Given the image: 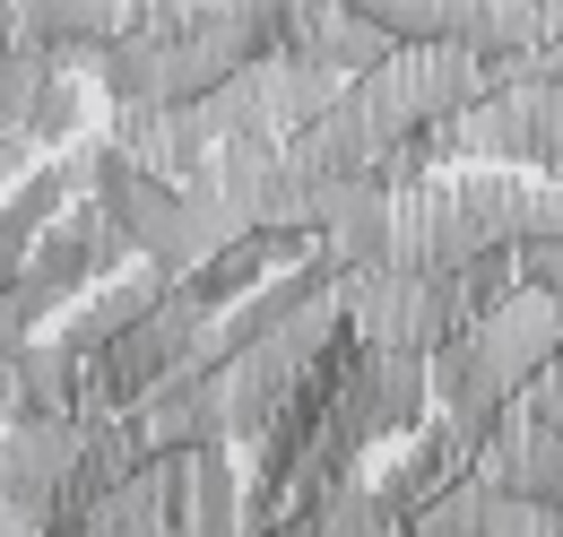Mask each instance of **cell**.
I'll return each mask as SVG.
<instances>
[{"label": "cell", "instance_id": "obj_1", "mask_svg": "<svg viewBox=\"0 0 563 537\" xmlns=\"http://www.w3.org/2000/svg\"><path fill=\"white\" fill-rule=\"evenodd\" d=\"M339 416H347L364 442H417L433 425V382H424V355H390V347H364L355 373L339 382Z\"/></svg>", "mask_w": 563, "mask_h": 537}, {"label": "cell", "instance_id": "obj_2", "mask_svg": "<svg viewBox=\"0 0 563 537\" xmlns=\"http://www.w3.org/2000/svg\"><path fill=\"white\" fill-rule=\"evenodd\" d=\"M78 416H44V425H0V512H26V520H53V503L70 494L78 476Z\"/></svg>", "mask_w": 563, "mask_h": 537}, {"label": "cell", "instance_id": "obj_3", "mask_svg": "<svg viewBox=\"0 0 563 537\" xmlns=\"http://www.w3.org/2000/svg\"><path fill=\"white\" fill-rule=\"evenodd\" d=\"M122 26H131V9H104V0H35V9H18V53L44 62L53 78H87Z\"/></svg>", "mask_w": 563, "mask_h": 537}, {"label": "cell", "instance_id": "obj_4", "mask_svg": "<svg viewBox=\"0 0 563 537\" xmlns=\"http://www.w3.org/2000/svg\"><path fill=\"white\" fill-rule=\"evenodd\" d=\"M477 347H486V364L503 373V391L520 399V391L563 355V304H547V295H511L494 321H477Z\"/></svg>", "mask_w": 563, "mask_h": 537}, {"label": "cell", "instance_id": "obj_5", "mask_svg": "<svg viewBox=\"0 0 563 537\" xmlns=\"http://www.w3.org/2000/svg\"><path fill=\"white\" fill-rule=\"evenodd\" d=\"M165 295H174V277H156V268H131V277L96 286L87 304H70V321H62V338H53V347H62L78 373H87V364H96V355H104L113 338H131V330H140V321L156 313V304H165Z\"/></svg>", "mask_w": 563, "mask_h": 537}, {"label": "cell", "instance_id": "obj_6", "mask_svg": "<svg viewBox=\"0 0 563 537\" xmlns=\"http://www.w3.org/2000/svg\"><path fill=\"white\" fill-rule=\"evenodd\" d=\"M468 476H477V442H468L460 425H424L417 442L390 460V476H373V485H382V503H390L399 520H417L433 494H451V485H468Z\"/></svg>", "mask_w": 563, "mask_h": 537}, {"label": "cell", "instance_id": "obj_7", "mask_svg": "<svg viewBox=\"0 0 563 537\" xmlns=\"http://www.w3.org/2000/svg\"><path fill=\"white\" fill-rule=\"evenodd\" d=\"M520 208H529V183L520 174H451V252L477 261V252H511L520 243Z\"/></svg>", "mask_w": 563, "mask_h": 537}, {"label": "cell", "instance_id": "obj_8", "mask_svg": "<svg viewBox=\"0 0 563 537\" xmlns=\"http://www.w3.org/2000/svg\"><path fill=\"white\" fill-rule=\"evenodd\" d=\"M451 44H460L477 69L520 62V53L547 44V9H529V0H451Z\"/></svg>", "mask_w": 563, "mask_h": 537}, {"label": "cell", "instance_id": "obj_9", "mask_svg": "<svg viewBox=\"0 0 563 537\" xmlns=\"http://www.w3.org/2000/svg\"><path fill=\"white\" fill-rule=\"evenodd\" d=\"M183 537H243V469L225 442L183 460Z\"/></svg>", "mask_w": 563, "mask_h": 537}, {"label": "cell", "instance_id": "obj_10", "mask_svg": "<svg viewBox=\"0 0 563 537\" xmlns=\"http://www.w3.org/2000/svg\"><path fill=\"white\" fill-rule=\"evenodd\" d=\"M78 373L70 355L53 347V338H35L26 355H18V382H9V399H0V425H44V416H78Z\"/></svg>", "mask_w": 563, "mask_h": 537}, {"label": "cell", "instance_id": "obj_11", "mask_svg": "<svg viewBox=\"0 0 563 537\" xmlns=\"http://www.w3.org/2000/svg\"><path fill=\"white\" fill-rule=\"evenodd\" d=\"M87 78H96V87L113 96V113H140V105H165V44L147 35L140 18H131V26H122V35L104 44V62L87 69Z\"/></svg>", "mask_w": 563, "mask_h": 537}, {"label": "cell", "instance_id": "obj_12", "mask_svg": "<svg viewBox=\"0 0 563 537\" xmlns=\"http://www.w3.org/2000/svg\"><path fill=\"white\" fill-rule=\"evenodd\" d=\"M261 87H269V131H278V147H286L295 131H312V122L347 96V87H339L321 62H269V69H261Z\"/></svg>", "mask_w": 563, "mask_h": 537}, {"label": "cell", "instance_id": "obj_13", "mask_svg": "<svg viewBox=\"0 0 563 537\" xmlns=\"http://www.w3.org/2000/svg\"><path fill=\"white\" fill-rule=\"evenodd\" d=\"M26 277L70 313V304H87L96 295V252H87V226L78 217H62L53 234H35V261H26Z\"/></svg>", "mask_w": 563, "mask_h": 537}, {"label": "cell", "instance_id": "obj_14", "mask_svg": "<svg viewBox=\"0 0 563 537\" xmlns=\"http://www.w3.org/2000/svg\"><path fill=\"white\" fill-rule=\"evenodd\" d=\"M511 295H520V277H511V252H477V261L451 268V304H460V321H468V330H477V321H494Z\"/></svg>", "mask_w": 563, "mask_h": 537}, {"label": "cell", "instance_id": "obj_15", "mask_svg": "<svg viewBox=\"0 0 563 537\" xmlns=\"http://www.w3.org/2000/svg\"><path fill=\"white\" fill-rule=\"evenodd\" d=\"M364 18L390 35V53H442L451 44V0H373Z\"/></svg>", "mask_w": 563, "mask_h": 537}, {"label": "cell", "instance_id": "obj_16", "mask_svg": "<svg viewBox=\"0 0 563 537\" xmlns=\"http://www.w3.org/2000/svg\"><path fill=\"white\" fill-rule=\"evenodd\" d=\"M321 537H408V520L382 503L373 476H355V485H339V494L321 503Z\"/></svg>", "mask_w": 563, "mask_h": 537}, {"label": "cell", "instance_id": "obj_17", "mask_svg": "<svg viewBox=\"0 0 563 537\" xmlns=\"http://www.w3.org/2000/svg\"><path fill=\"white\" fill-rule=\"evenodd\" d=\"M78 122H87V87L78 78H44L35 87V105H26V147H70L78 139Z\"/></svg>", "mask_w": 563, "mask_h": 537}, {"label": "cell", "instance_id": "obj_18", "mask_svg": "<svg viewBox=\"0 0 563 537\" xmlns=\"http://www.w3.org/2000/svg\"><path fill=\"white\" fill-rule=\"evenodd\" d=\"M44 78H53V69L26 62V53H9V62H0V139L26 131V105H35V87H44Z\"/></svg>", "mask_w": 563, "mask_h": 537}, {"label": "cell", "instance_id": "obj_19", "mask_svg": "<svg viewBox=\"0 0 563 537\" xmlns=\"http://www.w3.org/2000/svg\"><path fill=\"white\" fill-rule=\"evenodd\" d=\"M511 277H520V295L563 304V234L555 243H511Z\"/></svg>", "mask_w": 563, "mask_h": 537}, {"label": "cell", "instance_id": "obj_20", "mask_svg": "<svg viewBox=\"0 0 563 537\" xmlns=\"http://www.w3.org/2000/svg\"><path fill=\"white\" fill-rule=\"evenodd\" d=\"M563 234V183H529V208H520V243H555Z\"/></svg>", "mask_w": 563, "mask_h": 537}, {"label": "cell", "instance_id": "obj_21", "mask_svg": "<svg viewBox=\"0 0 563 537\" xmlns=\"http://www.w3.org/2000/svg\"><path fill=\"white\" fill-rule=\"evenodd\" d=\"M538 165H547V174H563V78H547V87H538Z\"/></svg>", "mask_w": 563, "mask_h": 537}, {"label": "cell", "instance_id": "obj_22", "mask_svg": "<svg viewBox=\"0 0 563 537\" xmlns=\"http://www.w3.org/2000/svg\"><path fill=\"white\" fill-rule=\"evenodd\" d=\"M26 261H35V234H26V226H18L9 208H0V295H9L18 277H26Z\"/></svg>", "mask_w": 563, "mask_h": 537}, {"label": "cell", "instance_id": "obj_23", "mask_svg": "<svg viewBox=\"0 0 563 537\" xmlns=\"http://www.w3.org/2000/svg\"><path fill=\"white\" fill-rule=\"evenodd\" d=\"M26 174H35V147H26V139H0V200H9Z\"/></svg>", "mask_w": 563, "mask_h": 537}, {"label": "cell", "instance_id": "obj_24", "mask_svg": "<svg viewBox=\"0 0 563 537\" xmlns=\"http://www.w3.org/2000/svg\"><path fill=\"white\" fill-rule=\"evenodd\" d=\"M538 62H547V78H563V9H547V44H538Z\"/></svg>", "mask_w": 563, "mask_h": 537}]
</instances>
